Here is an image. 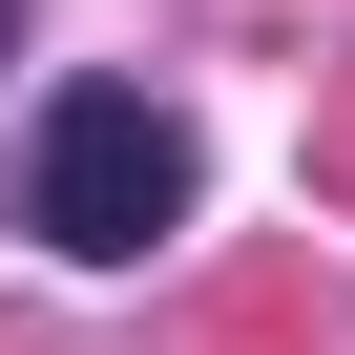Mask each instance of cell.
Returning a JSON list of instances; mask_svg holds the SVG:
<instances>
[{
	"mask_svg": "<svg viewBox=\"0 0 355 355\" xmlns=\"http://www.w3.org/2000/svg\"><path fill=\"white\" fill-rule=\"evenodd\" d=\"M0 63H21V0H0Z\"/></svg>",
	"mask_w": 355,
	"mask_h": 355,
	"instance_id": "7a4b0ae2",
	"label": "cell"
},
{
	"mask_svg": "<svg viewBox=\"0 0 355 355\" xmlns=\"http://www.w3.org/2000/svg\"><path fill=\"white\" fill-rule=\"evenodd\" d=\"M21 230L63 272H125L189 230V105H146V84H63L42 146H21Z\"/></svg>",
	"mask_w": 355,
	"mask_h": 355,
	"instance_id": "6da1fadb",
	"label": "cell"
}]
</instances>
